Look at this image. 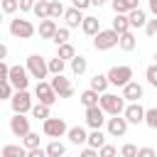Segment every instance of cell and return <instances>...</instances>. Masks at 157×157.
<instances>
[{"mask_svg": "<svg viewBox=\"0 0 157 157\" xmlns=\"http://www.w3.org/2000/svg\"><path fill=\"white\" fill-rule=\"evenodd\" d=\"M74 2V7H78V10H86L88 5H91V0H71Z\"/></svg>", "mask_w": 157, "mask_h": 157, "instance_id": "c3c4849f", "label": "cell"}, {"mask_svg": "<svg viewBox=\"0 0 157 157\" xmlns=\"http://www.w3.org/2000/svg\"><path fill=\"white\" fill-rule=\"evenodd\" d=\"M69 29H71V27H59L52 42H56V47H59V44H64V42H69Z\"/></svg>", "mask_w": 157, "mask_h": 157, "instance_id": "e575fe53", "label": "cell"}, {"mask_svg": "<svg viewBox=\"0 0 157 157\" xmlns=\"http://www.w3.org/2000/svg\"><path fill=\"white\" fill-rule=\"evenodd\" d=\"M96 155H98V150H96V147H91V145L81 152V157H96Z\"/></svg>", "mask_w": 157, "mask_h": 157, "instance_id": "7dc6e473", "label": "cell"}, {"mask_svg": "<svg viewBox=\"0 0 157 157\" xmlns=\"http://www.w3.org/2000/svg\"><path fill=\"white\" fill-rule=\"evenodd\" d=\"M118 150L113 147V145H103V147H98V157H113Z\"/></svg>", "mask_w": 157, "mask_h": 157, "instance_id": "60d3db41", "label": "cell"}, {"mask_svg": "<svg viewBox=\"0 0 157 157\" xmlns=\"http://www.w3.org/2000/svg\"><path fill=\"white\" fill-rule=\"evenodd\" d=\"M22 140H25V147H27V150H32V147H39V135H37V132H27Z\"/></svg>", "mask_w": 157, "mask_h": 157, "instance_id": "d590c367", "label": "cell"}, {"mask_svg": "<svg viewBox=\"0 0 157 157\" xmlns=\"http://www.w3.org/2000/svg\"><path fill=\"white\" fill-rule=\"evenodd\" d=\"M52 86H54V91L59 93V98H69L71 93H74V86L69 83V78H64L61 74H54V78L49 81Z\"/></svg>", "mask_w": 157, "mask_h": 157, "instance_id": "5bb4252c", "label": "cell"}, {"mask_svg": "<svg viewBox=\"0 0 157 157\" xmlns=\"http://www.w3.org/2000/svg\"><path fill=\"white\" fill-rule=\"evenodd\" d=\"M34 32H37V29H34V25H32L29 20H22V17H15V20H10V34H12V37L29 39Z\"/></svg>", "mask_w": 157, "mask_h": 157, "instance_id": "5b68a950", "label": "cell"}, {"mask_svg": "<svg viewBox=\"0 0 157 157\" xmlns=\"http://www.w3.org/2000/svg\"><path fill=\"white\" fill-rule=\"evenodd\" d=\"M56 22H54V17H44V20H39V37L42 39H54V34H56Z\"/></svg>", "mask_w": 157, "mask_h": 157, "instance_id": "9a60e30c", "label": "cell"}, {"mask_svg": "<svg viewBox=\"0 0 157 157\" xmlns=\"http://www.w3.org/2000/svg\"><path fill=\"white\" fill-rule=\"evenodd\" d=\"M128 17H130V27H145V25H147V15H145V10H140V7L130 10Z\"/></svg>", "mask_w": 157, "mask_h": 157, "instance_id": "44dd1931", "label": "cell"}, {"mask_svg": "<svg viewBox=\"0 0 157 157\" xmlns=\"http://www.w3.org/2000/svg\"><path fill=\"white\" fill-rule=\"evenodd\" d=\"M123 96H125V101H140L142 98V86L137 81H128L123 86Z\"/></svg>", "mask_w": 157, "mask_h": 157, "instance_id": "2e32d148", "label": "cell"}, {"mask_svg": "<svg viewBox=\"0 0 157 157\" xmlns=\"http://www.w3.org/2000/svg\"><path fill=\"white\" fill-rule=\"evenodd\" d=\"M20 10V0H2V12L5 15H12Z\"/></svg>", "mask_w": 157, "mask_h": 157, "instance_id": "8d00e7d4", "label": "cell"}, {"mask_svg": "<svg viewBox=\"0 0 157 157\" xmlns=\"http://www.w3.org/2000/svg\"><path fill=\"white\" fill-rule=\"evenodd\" d=\"M108 78H110V86H125L132 78V69L130 66H113L108 71Z\"/></svg>", "mask_w": 157, "mask_h": 157, "instance_id": "8fae6325", "label": "cell"}, {"mask_svg": "<svg viewBox=\"0 0 157 157\" xmlns=\"http://www.w3.org/2000/svg\"><path fill=\"white\" fill-rule=\"evenodd\" d=\"M105 120H108V118H105V110L101 108V103L86 108V125H88V128H103Z\"/></svg>", "mask_w": 157, "mask_h": 157, "instance_id": "7c38bea8", "label": "cell"}, {"mask_svg": "<svg viewBox=\"0 0 157 157\" xmlns=\"http://www.w3.org/2000/svg\"><path fill=\"white\" fill-rule=\"evenodd\" d=\"M42 130H44V135L47 137H64V135H69V128H66V123L61 120V118H47V120H42Z\"/></svg>", "mask_w": 157, "mask_h": 157, "instance_id": "277c9868", "label": "cell"}, {"mask_svg": "<svg viewBox=\"0 0 157 157\" xmlns=\"http://www.w3.org/2000/svg\"><path fill=\"white\" fill-rule=\"evenodd\" d=\"M64 61H66V59H61L59 54H56L54 59H49V74H61V71H64Z\"/></svg>", "mask_w": 157, "mask_h": 157, "instance_id": "d6a6232c", "label": "cell"}, {"mask_svg": "<svg viewBox=\"0 0 157 157\" xmlns=\"http://www.w3.org/2000/svg\"><path fill=\"white\" fill-rule=\"evenodd\" d=\"M123 52H132L135 47H137V39H135V34H132V29H128V32H123L120 34V44H118Z\"/></svg>", "mask_w": 157, "mask_h": 157, "instance_id": "7402d4cb", "label": "cell"}, {"mask_svg": "<svg viewBox=\"0 0 157 157\" xmlns=\"http://www.w3.org/2000/svg\"><path fill=\"white\" fill-rule=\"evenodd\" d=\"M108 86H110V78H108V74H96V76L91 78V88H96L98 93H103Z\"/></svg>", "mask_w": 157, "mask_h": 157, "instance_id": "d4e9b609", "label": "cell"}, {"mask_svg": "<svg viewBox=\"0 0 157 157\" xmlns=\"http://www.w3.org/2000/svg\"><path fill=\"white\" fill-rule=\"evenodd\" d=\"M108 0H91V5H96V7H103Z\"/></svg>", "mask_w": 157, "mask_h": 157, "instance_id": "816d5d0a", "label": "cell"}, {"mask_svg": "<svg viewBox=\"0 0 157 157\" xmlns=\"http://www.w3.org/2000/svg\"><path fill=\"white\" fill-rule=\"evenodd\" d=\"M137 157H155V150L152 147H140L137 150Z\"/></svg>", "mask_w": 157, "mask_h": 157, "instance_id": "bcb514c9", "label": "cell"}, {"mask_svg": "<svg viewBox=\"0 0 157 157\" xmlns=\"http://www.w3.org/2000/svg\"><path fill=\"white\" fill-rule=\"evenodd\" d=\"M27 71H29L32 78L42 81V78H47V74H49V61H44L39 54H29V56H27Z\"/></svg>", "mask_w": 157, "mask_h": 157, "instance_id": "3957f363", "label": "cell"}, {"mask_svg": "<svg viewBox=\"0 0 157 157\" xmlns=\"http://www.w3.org/2000/svg\"><path fill=\"white\" fill-rule=\"evenodd\" d=\"M0 81H10V66L5 61L0 64Z\"/></svg>", "mask_w": 157, "mask_h": 157, "instance_id": "7bdbcfd3", "label": "cell"}, {"mask_svg": "<svg viewBox=\"0 0 157 157\" xmlns=\"http://www.w3.org/2000/svg\"><path fill=\"white\" fill-rule=\"evenodd\" d=\"M2 157H27V147H20V145H5V147H2Z\"/></svg>", "mask_w": 157, "mask_h": 157, "instance_id": "4316f807", "label": "cell"}, {"mask_svg": "<svg viewBox=\"0 0 157 157\" xmlns=\"http://www.w3.org/2000/svg\"><path fill=\"white\" fill-rule=\"evenodd\" d=\"M61 155H66V145L64 142L54 140V142L47 145V157H61Z\"/></svg>", "mask_w": 157, "mask_h": 157, "instance_id": "484cf974", "label": "cell"}, {"mask_svg": "<svg viewBox=\"0 0 157 157\" xmlns=\"http://www.w3.org/2000/svg\"><path fill=\"white\" fill-rule=\"evenodd\" d=\"M69 140H71L74 145H83V142H88V132H86L81 125H76V128H69Z\"/></svg>", "mask_w": 157, "mask_h": 157, "instance_id": "603a6c76", "label": "cell"}, {"mask_svg": "<svg viewBox=\"0 0 157 157\" xmlns=\"http://www.w3.org/2000/svg\"><path fill=\"white\" fill-rule=\"evenodd\" d=\"M81 29L86 32V34H98L101 32V20L98 17H93V15H88V17H83V22H81Z\"/></svg>", "mask_w": 157, "mask_h": 157, "instance_id": "d6986e66", "label": "cell"}, {"mask_svg": "<svg viewBox=\"0 0 157 157\" xmlns=\"http://www.w3.org/2000/svg\"><path fill=\"white\" fill-rule=\"evenodd\" d=\"M120 44V34L110 27V29H101L98 34H93V47L98 52H105V49H113Z\"/></svg>", "mask_w": 157, "mask_h": 157, "instance_id": "6da1fadb", "label": "cell"}, {"mask_svg": "<svg viewBox=\"0 0 157 157\" xmlns=\"http://www.w3.org/2000/svg\"><path fill=\"white\" fill-rule=\"evenodd\" d=\"M59 56L61 59H74L76 56V49H74V44H69V42H64V44H59Z\"/></svg>", "mask_w": 157, "mask_h": 157, "instance_id": "4dcf8cb0", "label": "cell"}, {"mask_svg": "<svg viewBox=\"0 0 157 157\" xmlns=\"http://www.w3.org/2000/svg\"><path fill=\"white\" fill-rule=\"evenodd\" d=\"M86 69H88V61H86L83 56L76 54V56L71 59V71H74L76 76H81V74H86Z\"/></svg>", "mask_w": 157, "mask_h": 157, "instance_id": "83f0119b", "label": "cell"}, {"mask_svg": "<svg viewBox=\"0 0 157 157\" xmlns=\"http://www.w3.org/2000/svg\"><path fill=\"white\" fill-rule=\"evenodd\" d=\"M64 20H66V27H78L81 22H83V15H81V10L78 7H69L66 12H64Z\"/></svg>", "mask_w": 157, "mask_h": 157, "instance_id": "e0dca14e", "label": "cell"}, {"mask_svg": "<svg viewBox=\"0 0 157 157\" xmlns=\"http://www.w3.org/2000/svg\"><path fill=\"white\" fill-rule=\"evenodd\" d=\"M10 105H12V113H27V110H32V96L27 93V88L15 91V96L10 98Z\"/></svg>", "mask_w": 157, "mask_h": 157, "instance_id": "ba28073f", "label": "cell"}, {"mask_svg": "<svg viewBox=\"0 0 157 157\" xmlns=\"http://www.w3.org/2000/svg\"><path fill=\"white\" fill-rule=\"evenodd\" d=\"M34 5H37V0H20V12H29V10H34Z\"/></svg>", "mask_w": 157, "mask_h": 157, "instance_id": "b9f144b4", "label": "cell"}, {"mask_svg": "<svg viewBox=\"0 0 157 157\" xmlns=\"http://www.w3.org/2000/svg\"><path fill=\"white\" fill-rule=\"evenodd\" d=\"M145 76H147V81L157 88V61L152 64V66H147V71H145Z\"/></svg>", "mask_w": 157, "mask_h": 157, "instance_id": "f35d334b", "label": "cell"}, {"mask_svg": "<svg viewBox=\"0 0 157 157\" xmlns=\"http://www.w3.org/2000/svg\"><path fill=\"white\" fill-rule=\"evenodd\" d=\"M39 20H44V17H49V0H37V5H34V10H32Z\"/></svg>", "mask_w": 157, "mask_h": 157, "instance_id": "f1b7e54d", "label": "cell"}, {"mask_svg": "<svg viewBox=\"0 0 157 157\" xmlns=\"http://www.w3.org/2000/svg\"><path fill=\"white\" fill-rule=\"evenodd\" d=\"M101 108L108 113V115H120L125 110V96H118V93H101Z\"/></svg>", "mask_w": 157, "mask_h": 157, "instance_id": "7a4b0ae2", "label": "cell"}, {"mask_svg": "<svg viewBox=\"0 0 157 157\" xmlns=\"http://www.w3.org/2000/svg\"><path fill=\"white\" fill-rule=\"evenodd\" d=\"M145 32L152 37V34H157V20H147V25H145Z\"/></svg>", "mask_w": 157, "mask_h": 157, "instance_id": "ee69618b", "label": "cell"}, {"mask_svg": "<svg viewBox=\"0 0 157 157\" xmlns=\"http://www.w3.org/2000/svg\"><path fill=\"white\" fill-rule=\"evenodd\" d=\"M147 5H150V10H152V15L157 17V0H147Z\"/></svg>", "mask_w": 157, "mask_h": 157, "instance_id": "f907efd6", "label": "cell"}, {"mask_svg": "<svg viewBox=\"0 0 157 157\" xmlns=\"http://www.w3.org/2000/svg\"><path fill=\"white\" fill-rule=\"evenodd\" d=\"M10 130H12V135L25 137L29 132V118H25V113H15L10 118Z\"/></svg>", "mask_w": 157, "mask_h": 157, "instance_id": "4fadbf2b", "label": "cell"}, {"mask_svg": "<svg viewBox=\"0 0 157 157\" xmlns=\"http://www.w3.org/2000/svg\"><path fill=\"white\" fill-rule=\"evenodd\" d=\"M5 56H7V47L2 44V47H0V59H5Z\"/></svg>", "mask_w": 157, "mask_h": 157, "instance_id": "f5cc1de1", "label": "cell"}, {"mask_svg": "<svg viewBox=\"0 0 157 157\" xmlns=\"http://www.w3.org/2000/svg\"><path fill=\"white\" fill-rule=\"evenodd\" d=\"M64 12H66V10H64V5H61L59 0H49V17L56 20V17H61Z\"/></svg>", "mask_w": 157, "mask_h": 157, "instance_id": "1f68e13d", "label": "cell"}, {"mask_svg": "<svg viewBox=\"0 0 157 157\" xmlns=\"http://www.w3.org/2000/svg\"><path fill=\"white\" fill-rule=\"evenodd\" d=\"M88 145L91 147H103L105 145V135H103V130L101 128H91V132H88Z\"/></svg>", "mask_w": 157, "mask_h": 157, "instance_id": "cb8c5ba5", "label": "cell"}, {"mask_svg": "<svg viewBox=\"0 0 157 157\" xmlns=\"http://www.w3.org/2000/svg\"><path fill=\"white\" fill-rule=\"evenodd\" d=\"M113 29H115L118 34H123V32L132 29V27H130V17H128V12H115V20H113Z\"/></svg>", "mask_w": 157, "mask_h": 157, "instance_id": "ac0fdd59", "label": "cell"}, {"mask_svg": "<svg viewBox=\"0 0 157 157\" xmlns=\"http://www.w3.org/2000/svg\"><path fill=\"white\" fill-rule=\"evenodd\" d=\"M137 150H140V147H135V145L128 142V145L120 147V155H123V157H137Z\"/></svg>", "mask_w": 157, "mask_h": 157, "instance_id": "ab89813d", "label": "cell"}, {"mask_svg": "<svg viewBox=\"0 0 157 157\" xmlns=\"http://www.w3.org/2000/svg\"><path fill=\"white\" fill-rule=\"evenodd\" d=\"M47 155V150H42V147H32V150H27V157H44Z\"/></svg>", "mask_w": 157, "mask_h": 157, "instance_id": "f6af8a7d", "label": "cell"}, {"mask_svg": "<svg viewBox=\"0 0 157 157\" xmlns=\"http://www.w3.org/2000/svg\"><path fill=\"white\" fill-rule=\"evenodd\" d=\"M145 123H147L152 130H157V105H155V108H150V110L145 113Z\"/></svg>", "mask_w": 157, "mask_h": 157, "instance_id": "74e56055", "label": "cell"}, {"mask_svg": "<svg viewBox=\"0 0 157 157\" xmlns=\"http://www.w3.org/2000/svg\"><path fill=\"white\" fill-rule=\"evenodd\" d=\"M32 115H34L37 120H47V118H49V105H47V103H37V105H32Z\"/></svg>", "mask_w": 157, "mask_h": 157, "instance_id": "f546056e", "label": "cell"}, {"mask_svg": "<svg viewBox=\"0 0 157 157\" xmlns=\"http://www.w3.org/2000/svg\"><path fill=\"white\" fill-rule=\"evenodd\" d=\"M10 83L15 86V91H22L29 86V71L27 66H10Z\"/></svg>", "mask_w": 157, "mask_h": 157, "instance_id": "9c48e42d", "label": "cell"}, {"mask_svg": "<svg viewBox=\"0 0 157 157\" xmlns=\"http://www.w3.org/2000/svg\"><path fill=\"white\" fill-rule=\"evenodd\" d=\"M145 108L137 103V101H130L128 105H125V110H123V115L128 118V123L130 125H140V123H145Z\"/></svg>", "mask_w": 157, "mask_h": 157, "instance_id": "30bf717a", "label": "cell"}, {"mask_svg": "<svg viewBox=\"0 0 157 157\" xmlns=\"http://www.w3.org/2000/svg\"><path fill=\"white\" fill-rule=\"evenodd\" d=\"M123 2H125V7H128V12H130V10H135V7H140V5H137L140 0H123Z\"/></svg>", "mask_w": 157, "mask_h": 157, "instance_id": "681fc988", "label": "cell"}, {"mask_svg": "<svg viewBox=\"0 0 157 157\" xmlns=\"http://www.w3.org/2000/svg\"><path fill=\"white\" fill-rule=\"evenodd\" d=\"M34 96L39 98V103H47V105H54L59 93L54 91V86L49 81H37V88H34Z\"/></svg>", "mask_w": 157, "mask_h": 157, "instance_id": "8992f818", "label": "cell"}, {"mask_svg": "<svg viewBox=\"0 0 157 157\" xmlns=\"http://www.w3.org/2000/svg\"><path fill=\"white\" fill-rule=\"evenodd\" d=\"M155 61H157V52H155Z\"/></svg>", "mask_w": 157, "mask_h": 157, "instance_id": "db71d44e", "label": "cell"}, {"mask_svg": "<svg viewBox=\"0 0 157 157\" xmlns=\"http://www.w3.org/2000/svg\"><path fill=\"white\" fill-rule=\"evenodd\" d=\"M128 118L120 113V115H110L108 120H105V128H108V135L110 137H123L125 132H128Z\"/></svg>", "mask_w": 157, "mask_h": 157, "instance_id": "52a82bcc", "label": "cell"}, {"mask_svg": "<svg viewBox=\"0 0 157 157\" xmlns=\"http://www.w3.org/2000/svg\"><path fill=\"white\" fill-rule=\"evenodd\" d=\"M12 88H15V86H12L10 81H0V98H2V101H10V98L15 96Z\"/></svg>", "mask_w": 157, "mask_h": 157, "instance_id": "836d02e7", "label": "cell"}, {"mask_svg": "<svg viewBox=\"0 0 157 157\" xmlns=\"http://www.w3.org/2000/svg\"><path fill=\"white\" fill-rule=\"evenodd\" d=\"M78 101L83 103V108H88V105H98V103H101V93H98L96 88H86V91L78 96Z\"/></svg>", "mask_w": 157, "mask_h": 157, "instance_id": "ffe728a7", "label": "cell"}]
</instances>
